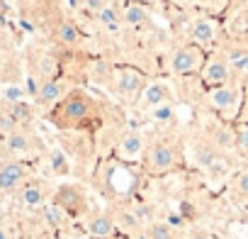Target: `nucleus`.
<instances>
[{"mask_svg": "<svg viewBox=\"0 0 248 239\" xmlns=\"http://www.w3.org/2000/svg\"><path fill=\"white\" fill-rule=\"evenodd\" d=\"M97 110L95 100L83 93V90H68L49 112V120L51 125L59 127V130H76V127H83L88 120L93 117V112Z\"/></svg>", "mask_w": 248, "mask_h": 239, "instance_id": "nucleus-1", "label": "nucleus"}, {"mask_svg": "<svg viewBox=\"0 0 248 239\" xmlns=\"http://www.w3.org/2000/svg\"><path fill=\"white\" fill-rule=\"evenodd\" d=\"M178 166V149L166 142V139H156L154 144H149L144 149V169L151 176H163L168 171H173Z\"/></svg>", "mask_w": 248, "mask_h": 239, "instance_id": "nucleus-2", "label": "nucleus"}, {"mask_svg": "<svg viewBox=\"0 0 248 239\" xmlns=\"http://www.w3.org/2000/svg\"><path fill=\"white\" fill-rule=\"evenodd\" d=\"M241 85L236 81H229L224 85L209 88L207 90V102L214 112H219L221 117H233L236 110L241 107Z\"/></svg>", "mask_w": 248, "mask_h": 239, "instance_id": "nucleus-3", "label": "nucleus"}, {"mask_svg": "<svg viewBox=\"0 0 248 239\" xmlns=\"http://www.w3.org/2000/svg\"><path fill=\"white\" fill-rule=\"evenodd\" d=\"M202 66H204V51H202V47H197L192 42L178 47L170 56V71L175 76L197 73V71H202Z\"/></svg>", "mask_w": 248, "mask_h": 239, "instance_id": "nucleus-4", "label": "nucleus"}, {"mask_svg": "<svg viewBox=\"0 0 248 239\" xmlns=\"http://www.w3.org/2000/svg\"><path fill=\"white\" fill-rule=\"evenodd\" d=\"M51 203L59 205L68 217H83L88 212V198L78 186H59L51 195Z\"/></svg>", "mask_w": 248, "mask_h": 239, "instance_id": "nucleus-5", "label": "nucleus"}, {"mask_svg": "<svg viewBox=\"0 0 248 239\" xmlns=\"http://www.w3.org/2000/svg\"><path fill=\"white\" fill-rule=\"evenodd\" d=\"M146 83H149V81H146L144 71H139V68L124 66V68L114 71V90H117L122 98H127V100H137V98H141Z\"/></svg>", "mask_w": 248, "mask_h": 239, "instance_id": "nucleus-6", "label": "nucleus"}, {"mask_svg": "<svg viewBox=\"0 0 248 239\" xmlns=\"http://www.w3.org/2000/svg\"><path fill=\"white\" fill-rule=\"evenodd\" d=\"M3 144H5V152H8L13 159H22V156L34 154V152L42 147V139H39L32 130L17 127L13 135H8V137L3 139Z\"/></svg>", "mask_w": 248, "mask_h": 239, "instance_id": "nucleus-7", "label": "nucleus"}, {"mask_svg": "<svg viewBox=\"0 0 248 239\" xmlns=\"http://www.w3.org/2000/svg\"><path fill=\"white\" fill-rule=\"evenodd\" d=\"M30 178V166L22 159H8L0 164V193H15Z\"/></svg>", "mask_w": 248, "mask_h": 239, "instance_id": "nucleus-8", "label": "nucleus"}, {"mask_svg": "<svg viewBox=\"0 0 248 239\" xmlns=\"http://www.w3.org/2000/svg\"><path fill=\"white\" fill-rule=\"evenodd\" d=\"M233 76L231 71V61L224 56V54H214L209 59H204V66H202V81L207 88H217V85H224L229 83Z\"/></svg>", "mask_w": 248, "mask_h": 239, "instance_id": "nucleus-9", "label": "nucleus"}, {"mask_svg": "<svg viewBox=\"0 0 248 239\" xmlns=\"http://www.w3.org/2000/svg\"><path fill=\"white\" fill-rule=\"evenodd\" d=\"M17 198L25 207H42V205L49 203V188H46L44 181L30 178L17 188Z\"/></svg>", "mask_w": 248, "mask_h": 239, "instance_id": "nucleus-10", "label": "nucleus"}, {"mask_svg": "<svg viewBox=\"0 0 248 239\" xmlns=\"http://www.w3.org/2000/svg\"><path fill=\"white\" fill-rule=\"evenodd\" d=\"M66 93H68V90H66V83L54 76V78H44V81L39 83L34 98H37V102H39L42 107H54Z\"/></svg>", "mask_w": 248, "mask_h": 239, "instance_id": "nucleus-11", "label": "nucleus"}, {"mask_svg": "<svg viewBox=\"0 0 248 239\" xmlns=\"http://www.w3.org/2000/svg\"><path fill=\"white\" fill-rule=\"evenodd\" d=\"M217 32H219V30H217V22L209 20V17H200V20H195L192 27H190L192 44H197V47H209V44H214Z\"/></svg>", "mask_w": 248, "mask_h": 239, "instance_id": "nucleus-12", "label": "nucleus"}, {"mask_svg": "<svg viewBox=\"0 0 248 239\" xmlns=\"http://www.w3.org/2000/svg\"><path fill=\"white\" fill-rule=\"evenodd\" d=\"M54 39L61 47H78L83 42V32L73 20H59L54 27Z\"/></svg>", "mask_w": 248, "mask_h": 239, "instance_id": "nucleus-13", "label": "nucleus"}, {"mask_svg": "<svg viewBox=\"0 0 248 239\" xmlns=\"http://www.w3.org/2000/svg\"><path fill=\"white\" fill-rule=\"evenodd\" d=\"M114 229H117V222H114V217L107 215V212H100V215H95V217L88 222V234H90L93 239H109V237L114 234Z\"/></svg>", "mask_w": 248, "mask_h": 239, "instance_id": "nucleus-14", "label": "nucleus"}, {"mask_svg": "<svg viewBox=\"0 0 248 239\" xmlns=\"http://www.w3.org/2000/svg\"><path fill=\"white\" fill-rule=\"evenodd\" d=\"M122 22L127 27H132V30H141V27H146L151 22V15H149V10L144 5L132 3V5H127L122 10Z\"/></svg>", "mask_w": 248, "mask_h": 239, "instance_id": "nucleus-15", "label": "nucleus"}, {"mask_svg": "<svg viewBox=\"0 0 248 239\" xmlns=\"http://www.w3.org/2000/svg\"><path fill=\"white\" fill-rule=\"evenodd\" d=\"M144 137H141V132H137V130H132V132H127L122 137V142H119V154L124 156V159H137V156H141L144 154Z\"/></svg>", "mask_w": 248, "mask_h": 239, "instance_id": "nucleus-16", "label": "nucleus"}, {"mask_svg": "<svg viewBox=\"0 0 248 239\" xmlns=\"http://www.w3.org/2000/svg\"><path fill=\"white\" fill-rule=\"evenodd\" d=\"M170 100V90H168V85L166 83H146V88H144V93H141V102H144V107H156V105H163V102H168Z\"/></svg>", "mask_w": 248, "mask_h": 239, "instance_id": "nucleus-17", "label": "nucleus"}, {"mask_svg": "<svg viewBox=\"0 0 248 239\" xmlns=\"http://www.w3.org/2000/svg\"><path fill=\"white\" fill-rule=\"evenodd\" d=\"M39 210H42V220L46 222L49 229H61L63 222H66V217H68V215H66L59 205H54V203H46V205H42Z\"/></svg>", "mask_w": 248, "mask_h": 239, "instance_id": "nucleus-18", "label": "nucleus"}, {"mask_svg": "<svg viewBox=\"0 0 248 239\" xmlns=\"http://www.w3.org/2000/svg\"><path fill=\"white\" fill-rule=\"evenodd\" d=\"M207 142H212L219 152L233 149V130H229V127L219 125V127H214V132L209 135V139H207Z\"/></svg>", "mask_w": 248, "mask_h": 239, "instance_id": "nucleus-19", "label": "nucleus"}, {"mask_svg": "<svg viewBox=\"0 0 248 239\" xmlns=\"http://www.w3.org/2000/svg\"><path fill=\"white\" fill-rule=\"evenodd\" d=\"M144 237H146V239H175V229H173L168 222H158V220H154V222L146 224Z\"/></svg>", "mask_w": 248, "mask_h": 239, "instance_id": "nucleus-20", "label": "nucleus"}, {"mask_svg": "<svg viewBox=\"0 0 248 239\" xmlns=\"http://www.w3.org/2000/svg\"><path fill=\"white\" fill-rule=\"evenodd\" d=\"M49 166H51V171L56 176H68L71 173V161H68V156L61 149H51L49 152Z\"/></svg>", "mask_w": 248, "mask_h": 239, "instance_id": "nucleus-21", "label": "nucleus"}, {"mask_svg": "<svg viewBox=\"0 0 248 239\" xmlns=\"http://www.w3.org/2000/svg\"><path fill=\"white\" fill-rule=\"evenodd\" d=\"M17 127H20V122L13 117V112L8 110V105L3 102V105H0V139H5L8 135H13Z\"/></svg>", "mask_w": 248, "mask_h": 239, "instance_id": "nucleus-22", "label": "nucleus"}, {"mask_svg": "<svg viewBox=\"0 0 248 239\" xmlns=\"http://www.w3.org/2000/svg\"><path fill=\"white\" fill-rule=\"evenodd\" d=\"M97 20H100V22H102L105 27L114 30V27H117V25L122 22V13H119V10H117L114 5H109V3H107V5H105V8H102V10L97 13Z\"/></svg>", "mask_w": 248, "mask_h": 239, "instance_id": "nucleus-23", "label": "nucleus"}, {"mask_svg": "<svg viewBox=\"0 0 248 239\" xmlns=\"http://www.w3.org/2000/svg\"><path fill=\"white\" fill-rule=\"evenodd\" d=\"M233 149L238 154L248 156V122H243L233 130Z\"/></svg>", "mask_w": 248, "mask_h": 239, "instance_id": "nucleus-24", "label": "nucleus"}, {"mask_svg": "<svg viewBox=\"0 0 248 239\" xmlns=\"http://www.w3.org/2000/svg\"><path fill=\"white\" fill-rule=\"evenodd\" d=\"M114 222H117V227H124V229H129V232H137V229H139V217H137V212L122 210V212H117Z\"/></svg>", "mask_w": 248, "mask_h": 239, "instance_id": "nucleus-25", "label": "nucleus"}, {"mask_svg": "<svg viewBox=\"0 0 248 239\" xmlns=\"http://www.w3.org/2000/svg\"><path fill=\"white\" fill-rule=\"evenodd\" d=\"M233 195L241 200H248V169L238 171L233 178Z\"/></svg>", "mask_w": 248, "mask_h": 239, "instance_id": "nucleus-26", "label": "nucleus"}, {"mask_svg": "<svg viewBox=\"0 0 248 239\" xmlns=\"http://www.w3.org/2000/svg\"><path fill=\"white\" fill-rule=\"evenodd\" d=\"M154 120H156V122H170V120H173V105L170 102L156 105L154 107Z\"/></svg>", "mask_w": 248, "mask_h": 239, "instance_id": "nucleus-27", "label": "nucleus"}, {"mask_svg": "<svg viewBox=\"0 0 248 239\" xmlns=\"http://www.w3.org/2000/svg\"><path fill=\"white\" fill-rule=\"evenodd\" d=\"M20 100H22V88L20 85L5 88V102H20Z\"/></svg>", "mask_w": 248, "mask_h": 239, "instance_id": "nucleus-28", "label": "nucleus"}, {"mask_svg": "<svg viewBox=\"0 0 248 239\" xmlns=\"http://www.w3.org/2000/svg\"><path fill=\"white\" fill-rule=\"evenodd\" d=\"M83 5H85V10H90V13H100L105 5H107V0H83Z\"/></svg>", "mask_w": 248, "mask_h": 239, "instance_id": "nucleus-29", "label": "nucleus"}, {"mask_svg": "<svg viewBox=\"0 0 248 239\" xmlns=\"http://www.w3.org/2000/svg\"><path fill=\"white\" fill-rule=\"evenodd\" d=\"M190 239H214L209 232H204V229H195L192 234H190Z\"/></svg>", "mask_w": 248, "mask_h": 239, "instance_id": "nucleus-30", "label": "nucleus"}, {"mask_svg": "<svg viewBox=\"0 0 248 239\" xmlns=\"http://www.w3.org/2000/svg\"><path fill=\"white\" fill-rule=\"evenodd\" d=\"M243 117L248 122V85H246V95H243Z\"/></svg>", "mask_w": 248, "mask_h": 239, "instance_id": "nucleus-31", "label": "nucleus"}, {"mask_svg": "<svg viewBox=\"0 0 248 239\" xmlns=\"http://www.w3.org/2000/svg\"><path fill=\"white\" fill-rule=\"evenodd\" d=\"M0 239H10V237H8V229H5V227H0Z\"/></svg>", "mask_w": 248, "mask_h": 239, "instance_id": "nucleus-32", "label": "nucleus"}, {"mask_svg": "<svg viewBox=\"0 0 248 239\" xmlns=\"http://www.w3.org/2000/svg\"><path fill=\"white\" fill-rule=\"evenodd\" d=\"M32 239H34V237H32Z\"/></svg>", "mask_w": 248, "mask_h": 239, "instance_id": "nucleus-33", "label": "nucleus"}]
</instances>
